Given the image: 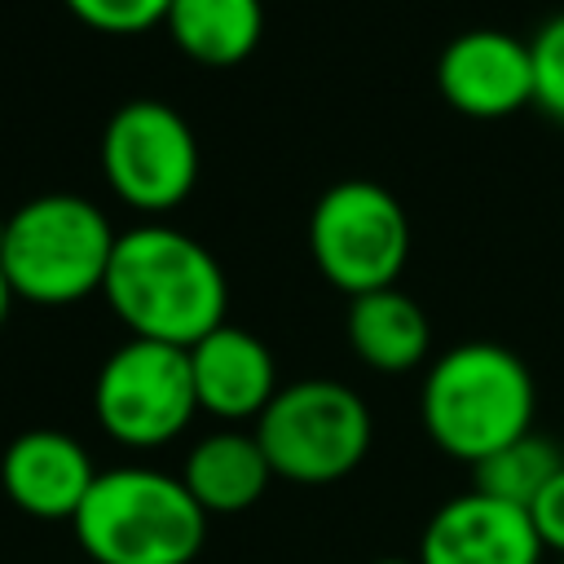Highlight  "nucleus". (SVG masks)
Masks as SVG:
<instances>
[{"label":"nucleus","instance_id":"nucleus-9","mask_svg":"<svg viewBox=\"0 0 564 564\" xmlns=\"http://www.w3.org/2000/svg\"><path fill=\"white\" fill-rule=\"evenodd\" d=\"M436 88L467 119H507L533 101L529 44L498 26L463 31L436 57Z\"/></svg>","mask_w":564,"mask_h":564},{"label":"nucleus","instance_id":"nucleus-5","mask_svg":"<svg viewBox=\"0 0 564 564\" xmlns=\"http://www.w3.org/2000/svg\"><path fill=\"white\" fill-rule=\"evenodd\" d=\"M375 423L366 401L339 379H300L256 419V441L278 480L335 485L361 467Z\"/></svg>","mask_w":564,"mask_h":564},{"label":"nucleus","instance_id":"nucleus-1","mask_svg":"<svg viewBox=\"0 0 564 564\" xmlns=\"http://www.w3.org/2000/svg\"><path fill=\"white\" fill-rule=\"evenodd\" d=\"M128 339L194 348L225 322L229 282L220 260L176 225H132L115 238L101 282Z\"/></svg>","mask_w":564,"mask_h":564},{"label":"nucleus","instance_id":"nucleus-11","mask_svg":"<svg viewBox=\"0 0 564 564\" xmlns=\"http://www.w3.org/2000/svg\"><path fill=\"white\" fill-rule=\"evenodd\" d=\"M97 480L93 454L57 427L18 432L0 454V489L31 520H75Z\"/></svg>","mask_w":564,"mask_h":564},{"label":"nucleus","instance_id":"nucleus-15","mask_svg":"<svg viewBox=\"0 0 564 564\" xmlns=\"http://www.w3.org/2000/svg\"><path fill=\"white\" fill-rule=\"evenodd\" d=\"M172 44L198 66H238L264 35L260 0H172L163 13Z\"/></svg>","mask_w":564,"mask_h":564},{"label":"nucleus","instance_id":"nucleus-4","mask_svg":"<svg viewBox=\"0 0 564 564\" xmlns=\"http://www.w3.org/2000/svg\"><path fill=\"white\" fill-rule=\"evenodd\" d=\"M115 225L106 212L79 194H40L0 220V269L18 300L31 304H75L101 291Z\"/></svg>","mask_w":564,"mask_h":564},{"label":"nucleus","instance_id":"nucleus-6","mask_svg":"<svg viewBox=\"0 0 564 564\" xmlns=\"http://www.w3.org/2000/svg\"><path fill=\"white\" fill-rule=\"evenodd\" d=\"M308 251L317 273L348 300L397 286L410 260V216L379 181H335L313 203Z\"/></svg>","mask_w":564,"mask_h":564},{"label":"nucleus","instance_id":"nucleus-12","mask_svg":"<svg viewBox=\"0 0 564 564\" xmlns=\"http://www.w3.org/2000/svg\"><path fill=\"white\" fill-rule=\"evenodd\" d=\"M189 370H194L198 410L225 423L260 419L282 388L269 344L234 322H220L212 335H203L189 348Z\"/></svg>","mask_w":564,"mask_h":564},{"label":"nucleus","instance_id":"nucleus-16","mask_svg":"<svg viewBox=\"0 0 564 564\" xmlns=\"http://www.w3.org/2000/svg\"><path fill=\"white\" fill-rule=\"evenodd\" d=\"M560 467H564V454L546 436L524 432L511 445H502V449L485 454L480 463H471V489L529 511Z\"/></svg>","mask_w":564,"mask_h":564},{"label":"nucleus","instance_id":"nucleus-10","mask_svg":"<svg viewBox=\"0 0 564 564\" xmlns=\"http://www.w3.org/2000/svg\"><path fill=\"white\" fill-rule=\"evenodd\" d=\"M542 551L524 507L476 489L441 502L419 538V564H542Z\"/></svg>","mask_w":564,"mask_h":564},{"label":"nucleus","instance_id":"nucleus-20","mask_svg":"<svg viewBox=\"0 0 564 564\" xmlns=\"http://www.w3.org/2000/svg\"><path fill=\"white\" fill-rule=\"evenodd\" d=\"M13 286H9V278H4V269H0V326H4V317H9V308H13Z\"/></svg>","mask_w":564,"mask_h":564},{"label":"nucleus","instance_id":"nucleus-13","mask_svg":"<svg viewBox=\"0 0 564 564\" xmlns=\"http://www.w3.org/2000/svg\"><path fill=\"white\" fill-rule=\"evenodd\" d=\"M181 480L207 516H238V511L256 507L264 498L269 480H278V476H273L256 432L220 427L189 445Z\"/></svg>","mask_w":564,"mask_h":564},{"label":"nucleus","instance_id":"nucleus-3","mask_svg":"<svg viewBox=\"0 0 564 564\" xmlns=\"http://www.w3.org/2000/svg\"><path fill=\"white\" fill-rule=\"evenodd\" d=\"M70 529L93 564H194L207 511L172 471L110 467L97 471Z\"/></svg>","mask_w":564,"mask_h":564},{"label":"nucleus","instance_id":"nucleus-18","mask_svg":"<svg viewBox=\"0 0 564 564\" xmlns=\"http://www.w3.org/2000/svg\"><path fill=\"white\" fill-rule=\"evenodd\" d=\"M84 26L106 35H137L150 26H163V13L172 0H62Z\"/></svg>","mask_w":564,"mask_h":564},{"label":"nucleus","instance_id":"nucleus-19","mask_svg":"<svg viewBox=\"0 0 564 564\" xmlns=\"http://www.w3.org/2000/svg\"><path fill=\"white\" fill-rule=\"evenodd\" d=\"M529 516H533V529H538L542 546L555 551V560H564V467L538 494V502L529 507Z\"/></svg>","mask_w":564,"mask_h":564},{"label":"nucleus","instance_id":"nucleus-2","mask_svg":"<svg viewBox=\"0 0 564 564\" xmlns=\"http://www.w3.org/2000/svg\"><path fill=\"white\" fill-rule=\"evenodd\" d=\"M533 375L529 366L489 339L445 348L419 388V419L436 449L463 463L511 445L533 432Z\"/></svg>","mask_w":564,"mask_h":564},{"label":"nucleus","instance_id":"nucleus-14","mask_svg":"<svg viewBox=\"0 0 564 564\" xmlns=\"http://www.w3.org/2000/svg\"><path fill=\"white\" fill-rule=\"evenodd\" d=\"M348 344L370 370L405 375L427 361L432 326L419 300H410L401 286H383L348 300Z\"/></svg>","mask_w":564,"mask_h":564},{"label":"nucleus","instance_id":"nucleus-17","mask_svg":"<svg viewBox=\"0 0 564 564\" xmlns=\"http://www.w3.org/2000/svg\"><path fill=\"white\" fill-rule=\"evenodd\" d=\"M529 57H533V101L564 123V13H555L533 31Z\"/></svg>","mask_w":564,"mask_h":564},{"label":"nucleus","instance_id":"nucleus-22","mask_svg":"<svg viewBox=\"0 0 564 564\" xmlns=\"http://www.w3.org/2000/svg\"><path fill=\"white\" fill-rule=\"evenodd\" d=\"M555 564H564V560H555Z\"/></svg>","mask_w":564,"mask_h":564},{"label":"nucleus","instance_id":"nucleus-21","mask_svg":"<svg viewBox=\"0 0 564 564\" xmlns=\"http://www.w3.org/2000/svg\"><path fill=\"white\" fill-rule=\"evenodd\" d=\"M370 564H419V560H401V555H383V560H370Z\"/></svg>","mask_w":564,"mask_h":564},{"label":"nucleus","instance_id":"nucleus-7","mask_svg":"<svg viewBox=\"0 0 564 564\" xmlns=\"http://www.w3.org/2000/svg\"><path fill=\"white\" fill-rule=\"evenodd\" d=\"M93 414L101 432L128 449H159L176 441L198 414L189 348L123 339L97 370Z\"/></svg>","mask_w":564,"mask_h":564},{"label":"nucleus","instance_id":"nucleus-8","mask_svg":"<svg viewBox=\"0 0 564 564\" xmlns=\"http://www.w3.org/2000/svg\"><path fill=\"white\" fill-rule=\"evenodd\" d=\"M101 176L137 212H167L198 185V137L189 119L159 101H123L101 132Z\"/></svg>","mask_w":564,"mask_h":564}]
</instances>
